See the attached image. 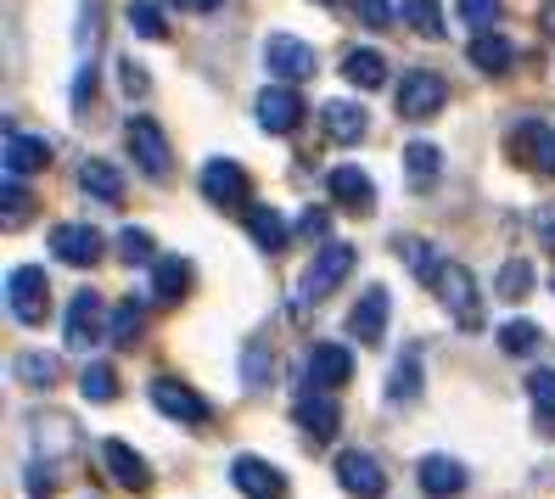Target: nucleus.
I'll list each match as a JSON object with an SVG mask.
<instances>
[{
  "mask_svg": "<svg viewBox=\"0 0 555 499\" xmlns=\"http://www.w3.org/2000/svg\"><path fill=\"white\" fill-rule=\"evenodd\" d=\"M353 264H359V253H353L348 242H325V247L309 258V270L298 276V297H304V304H320L325 292H337V286L353 276Z\"/></svg>",
  "mask_w": 555,
  "mask_h": 499,
  "instance_id": "nucleus-1",
  "label": "nucleus"
},
{
  "mask_svg": "<svg viewBox=\"0 0 555 499\" xmlns=\"http://www.w3.org/2000/svg\"><path fill=\"white\" fill-rule=\"evenodd\" d=\"M124 146H129V163L146 175V180H169V136L157 129V118L135 113L124 124Z\"/></svg>",
  "mask_w": 555,
  "mask_h": 499,
  "instance_id": "nucleus-2",
  "label": "nucleus"
},
{
  "mask_svg": "<svg viewBox=\"0 0 555 499\" xmlns=\"http://www.w3.org/2000/svg\"><path fill=\"white\" fill-rule=\"evenodd\" d=\"M7 309L23 320V325H40L51 315V276L40 264H17L7 276Z\"/></svg>",
  "mask_w": 555,
  "mask_h": 499,
  "instance_id": "nucleus-3",
  "label": "nucleus"
},
{
  "mask_svg": "<svg viewBox=\"0 0 555 499\" xmlns=\"http://www.w3.org/2000/svg\"><path fill=\"white\" fill-rule=\"evenodd\" d=\"M443 102H449L443 74H433V68H410V74H399V90H393L399 118H438Z\"/></svg>",
  "mask_w": 555,
  "mask_h": 499,
  "instance_id": "nucleus-4",
  "label": "nucleus"
},
{
  "mask_svg": "<svg viewBox=\"0 0 555 499\" xmlns=\"http://www.w3.org/2000/svg\"><path fill=\"white\" fill-rule=\"evenodd\" d=\"M443 309L454 315V325L461 331H482V297H477V276L466 270V264H443V276L433 281Z\"/></svg>",
  "mask_w": 555,
  "mask_h": 499,
  "instance_id": "nucleus-5",
  "label": "nucleus"
},
{
  "mask_svg": "<svg viewBox=\"0 0 555 499\" xmlns=\"http://www.w3.org/2000/svg\"><path fill=\"white\" fill-rule=\"evenodd\" d=\"M505 152L533 175H555V129L544 118H521L511 136H505Z\"/></svg>",
  "mask_w": 555,
  "mask_h": 499,
  "instance_id": "nucleus-6",
  "label": "nucleus"
},
{
  "mask_svg": "<svg viewBox=\"0 0 555 499\" xmlns=\"http://www.w3.org/2000/svg\"><path fill=\"white\" fill-rule=\"evenodd\" d=\"M62 337H68V348L74 354H85V348H95L107 337V325H102V292H74V304H68V320H62Z\"/></svg>",
  "mask_w": 555,
  "mask_h": 499,
  "instance_id": "nucleus-7",
  "label": "nucleus"
},
{
  "mask_svg": "<svg viewBox=\"0 0 555 499\" xmlns=\"http://www.w3.org/2000/svg\"><path fill=\"white\" fill-rule=\"evenodd\" d=\"M152 405H157V415H169V421H180V426H203V421L214 415L208 398L191 393V387L175 382V376H157V382H152Z\"/></svg>",
  "mask_w": 555,
  "mask_h": 499,
  "instance_id": "nucleus-8",
  "label": "nucleus"
},
{
  "mask_svg": "<svg viewBox=\"0 0 555 499\" xmlns=\"http://www.w3.org/2000/svg\"><path fill=\"white\" fill-rule=\"evenodd\" d=\"M258 129H270V136H292V129L304 124V95L292 90V85H270V90H258Z\"/></svg>",
  "mask_w": 555,
  "mask_h": 499,
  "instance_id": "nucleus-9",
  "label": "nucleus"
},
{
  "mask_svg": "<svg viewBox=\"0 0 555 499\" xmlns=\"http://www.w3.org/2000/svg\"><path fill=\"white\" fill-rule=\"evenodd\" d=\"M264 68L275 74V79H309L314 74V46L309 40H292V35H270L264 40Z\"/></svg>",
  "mask_w": 555,
  "mask_h": 499,
  "instance_id": "nucleus-10",
  "label": "nucleus"
},
{
  "mask_svg": "<svg viewBox=\"0 0 555 499\" xmlns=\"http://www.w3.org/2000/svg\"><path fill=\"white\" fill-rule=\"evenodd\" d=\"M51 253H56L62 264H74V270H85V264L102 258V230L68 219V225H56V230H51Z\"/></svg>",
  "mask_w": 555,
  "mask_h": 499,
  "instance_id": "nucleus-11",
  "label": "nucleus"
},
{
  "mask_svg": "<svg viewBox=\"0 0 555 499\" xmlns=\"http://www.w3.org/2000/svg\"><path fill=\"white\" fill-rule=\"evenodd\" d=\"M231 483H236L247 499H281V494H286V477L275 472L264 455H236V460H231Z\"/></svg>",
  "mask_w": 555,
  "mask_h": 499,
  "instance_id": "nucleus-12",
  "label": "nucleus"
},
{
  "mask_svg": "<svg viewBox=\"0 0 555 499\" xmlns=\"http://www.w3.org/2000/svg\"><path fill=\"white\" fill-rule=\"evenodd\" d=\"M387 315H393L387 286H365V292H359V304H353V315H348V331L359 343H382L387 337Z\"/></svg>",
  "mask_w": 555,
  "mask_h": 499,
  "instance_id": "nucleus-13",
  "label": "nucleus"
},
{
  "mask_svg": "<svg viewBox=\"0 0 555 499\" xmlns=\"http://www.w3.org/2000/svg\"><path fill=\"white\" fill-rule=\"evenodd\" d=\"M337 483H343L353 499H382V494H387V472H382L371 455H359V449L337 455Z\"/></svg>",
  "mask_w": 555,
  "mask_h": 499,
  "instance_id": "nucleus-14",
  "label": "nucleus"
},
{
  "mask_svg": "<svg viewBox=\"0 0 555 499\" xmlns=\"http://www.w3.org/2000/svg\"><path fill=\"white\" fill-rule=\"evenodd\" d=\"M247 175L236 169V163L231 157H208L203 163V196H208V203H224V208H236V203H247Z\"/></svg>",
  "mask_w": 555,
  "mask_h": 499,
  "instance_id": "nucleus-15",
  "label": "nucleus"
},
{
  "mask_svg": "<svg viewBox=\"0 0 555 499\" xmlns=\"http://www.w3.org/2000/svg\"><path fill=\"white\" fill-rule=\"evenodd\" d=\"M298 426L309 432L314 444H332V438H337V426H343L337 398H332V393H320V387H309V393L298 398Z\"/></svg>",
  "mask_w": 555,
  "mask_h": 499,
  "instance_id": "nucleus-16",
  "label": "nucleus"
},
{
  "mask_svg": "<svg viewBox=\"0 0 555 499\" xmlns=\"http://www.w3.org/2000/svg\"><path fill=\"white\" fill-rule=\"evenodd\" d=\"M102 460H107V472H113L129 494H146V488H152V465H146V455H141V449H129L124 438H107V444H102Z\"/></svg>",
  "mask_w": 555,
  "mask_h": 499,
  "instance_id": "nucleus-17",
  "label": "nucleus"
},
{
  "mask_svg": "<svg viewBox=\"0 0 555 499\" xmlns=\"http://www.w3.org/2000/svg\"><path fill=\"white\" fill-rule=\"evenodd\" d=\"M7 180H23V175H35L51 163V141L46 136H23V129H7Z\"/></svg>",
  "mask_w": 555,
  "mask_h": 499,
  "instance_id": "nucleus-18",
  "label": "nucleus"
},
{
  "mask_svg": "<svg viewBox=\"0 0 555 499\" xmlns=\"http://www.w3.org/2000/svg\"><path fill=\"white\" fill-rule=\"evenodd\" d=\"M353 376V354L343 348V343H314L309 348V382L320 387V393H332L337 382H348Z\"/></svg>",
  "mask_w": 555,
  "mask_h": 499,
  "instance_id": "nucleus-19",
  "label": "nucleus"
},
{
  "mask_svg": "<svg viewBox=\"0 0 555 499\" xmlns=\"http://www.w3.org/2000/svg\"><path fill=\"white\" fill-rule=\"evenodd\" d=\"M320 124H325V136H332L337 146L365 141V129H371V118H365V107H359V102H325L320 107Z\"/></svg>",
  "mask_w": 555,
  "mask_h": 499,
  "instance_id": "nucleus-20",
  "label": "nucleus"
},
{
  "mask_svg": "<svg viewBox=\"0 0 555 499\" xmlns=\"http://www.w3.org/2000/svg\"><path fill=\"white\" fill-rule=\"evenodd\" d=\"M325 191H332L343 208H353V214H371V208H376V185H371L365 169H353V163H348V169H332Z\"/></svg>",
  "mask_w": 555,
  "mask_h": 499,
  "instance_id": "nucleus-21",
  "label": "nucleus"
},
{
  "mask_svg": "<svg viewBox=\"0 0 555 499\" xmlns=\"http://www.w3.org/2000/svg\"><path fill=\"white\" fill-rule=\"evenodd\" d=\"M421 488H427L433 499H454L466 488V465L454 455H427V460H421Z\"/></svg>",
  "mask_w": 555,
  "mask_h": 499,
  "instance_id": "nucleus-22",
  "label": "nucleus"
},
{
  "mask_svg": "<svg viewBox=\"0 0 555 499\" xmlns=\"http://www.w3.org/2000/svg\"><path fill=\"white\" fill-rule=\"evenodd\" d=\"M404 175H410L415 191H433L438 175H443V152H438L433 141H410V146H404Z\"/></svg>",
  "mask_w": 555,
  "mask_h": 499,
  "instance_id": "nucleus-23",
  "label": "nucleus"
},
{
  "mask_svg": "<svg viewBox=\"0 0 555 499\" xmlns=\"http://www.w3.org/2000/svg\"><path fill=\"white\" fill-rule=\"evenodd\" d=\"M79 185L95 196V203H118V196H124V175L113 169L107 157H85L79 163Z\"/></svg>",
  "mask_w": 555,
  "mask_h": 499,
  "instance_id": "nucleus-24",
  "label": "nucleus"
},
{
  "mask_svg": "<svg viewBox=\"0 0 555 499\" xmlns=\"http://www.w3.org/2000/svg\"><path fill=\"white\" fill-rule=\"evenodd\" d=\"M152 292L163 297V304H180V297L191 292V264L185 258H157L152 264Z\"/></svg>",
  "mask_w": 555,
  "mask_h": 499,
  "instance_id": "nucleus-25",
  "label": "nucleus"
},
{
  "mask_svg": "<svg viewBox=\"0 0 555 499\" xmlns=\"http://www.w3.org/2000/svg\"><path fill=\"white\" fill-rule=\"evenodd\" d=\"M343 79L359 85V90L387 85V56H382V51H348V56H343Z\"/></svg>",
  "mask_w": 555,
  "mask_h": 499,
  "instance_id": "nucleus-26",
  "label": "nucleus"
},
{
  "mask_svg": "<svg viewBox=\"0 0 555 499\" xmlns=\"http://www.w3.org/2000/svg\"><path fill=\"white\" fill-rule=\"evenodd\" d=\"M466 56H472V68H482V74H505L511 62H516V46L505 35H477Z\"/></svg>",
  "mask_w": 555,
  "mask_h": 499,
  "instance_id": "nucleus-27",
  "label": "nucleus"
},
{
  "mask_svg": "<svg viewBox=\"0 0 555 499\" xmlns=\"http://www.w3.org/2000/svg\"><path fill=\"white\" fill-rule=\"evenodd\" d=\"M247 236L264 247V253H281L286 247V219L275 208H247Z\"/></svg>",
  "mask_w": 555,
  "mask_h": 499,
  "instance_id": "nucleus-28",
  "label": "nucleus"
},
{
  "mask_svg": "<svg viewBox=\"0 0 555 499\" xmlns=\"http://www.w3.org/2000/svg\"><path fill=\"white\" fill-rule=\"evenodd\" d=\"M141 325H146V309H141V304H129V297H124V304L113 309L107 343H118V348H135V343H141Z\"/></svg>",
  "mask_w": 555,
  "mask_h": 499,
  "instance_id": "nucleus-29",
  "label": "nucleus"
},
{
  "mask_svg": "<svg viewBox=\"0 0 555 499\" xmlns=\"http://www.w3.org/2000/svg\"><path fill=\"white\" fill-rule=\"evenodd\" d=\"M393 253L410 264V270H415L421 281H438V276H443V264L433 258V242H421V236H399V242H393Z\"/></svg>",
  "mask_w": 555,
  "mask_h": 499,
  "instance_id": "nucleus-30",
  "label": "nucleus"
},
{
  "mask_svg": "<svg viewBox=\"0 0 555 499\" xmlns=\"http://www.w3.org/2000/svg\"><path fill=\"white\" fill-rule=\"evenodd\" d=\"M79 393L90 398V405H113V398H118V371H113V364H85Z\"/></svg>",
  "mask_w": 555,
  "mask_h": 499,
  "instance_id": "nucleus-31",
  "label": "nucleus"
},
{
  "mask_svg": "<svg viewBox=\"0 0 555 499\" xmlns=\"http://www.w3.org/2000/svg\"><path fill=\"white\" fill-rule=\"evenodd\" d=\"M494 292L505 297V304H521V297L533 292V264L528 258H511L505 270H500V281H494Z\"/></svg>",
  "mask_w": 555,
  "mask_h": 499,
  "instance_id": "nucleus-32",
  "label": "nucleus"
},
{
  "mask_svg": "<svg viewBox=\"0 0 555 499\" xmlns=\"http://www.w3.org/2000/svg\"><path fill=\"white\" fill-rule=\"evenodd\" d=\"M404 23L415 28L421 40H443V12H438V0H404Z\"/></svg>",
  "mask_w": 555,
  "mask_h": 499,
  "instance_id": "nucleus-33",
  "label": "nucleus"
},
{
  "mask_svg": "<svg viewBox=\"0 0 555 499\" xmlns=\"http://www.w3.org/2000/svg\"><path fill=\"white\" fill-rule=\"evenodd\" d=\"M539 343H544V331H539L533 320H505V325H500V348H505V354H533Z\"/></svg>",
  "mask_w": 555,
  "mask_h": 499,
  "instance_id": "nucleus-34",
  "label": "nucleus"
},
{
  "mask_svg": "<svg viewBox=\"0 0 555 499\" xmlns=\"http://www.w3.org/2000/svg\"><path fill=\"white\" fill-rule=\"evenodd\" d=\"M12 376H23L28 387H51L56 382V359L51 354H17L12 359Z\"/></svg>",
  "mask_w": 555,
  "mask_h": 499,
  "instance_id": "nucleus-35",
  "label": "nucleus"
},
{
  "mask_svg": "<svg viewBox=\"0 0 555 499\" xmlns=\"http://www.w3.org/2000/svg\"><path fill=\"white\" fill-rule=\"evenodd\" d=\"M528 398H533L544 432H555V371H533V376H528Z\"/></svg>",
  "mask_w": 555,
  "mask_h": 499,
  "instance_id": "nucleus-36",
  "label": "nucleus"
},
{
  "mask_svg": "<svg viewBox=\"0 0 555 499\" xmlns=\"http://www.w3.org/2000/svg\"><path fill=\"white\" fill-rule=\"evenodd\" d=\"M129 28H135L141 40H163V35H169V23H163V12L152 7V0H129Z\"/></svg>",
  "mask_w": 555,
  "mask_h": 499,
  "instance_id": "nucleus-37",
  "label": "nucleus"
},
{
  "mask_svg": "<svg viewBox=\"0 0 555 499\" xmlns=\"http://www.w3.org/2000/svg\"><path fill=\"white\" fill-rule=\"evenodd\" d=\"M421 393V359L404 354V364H393V382H387V398H399V405H410V398Z\"/></svg>",
  "mask_w": 555,
  "mask_h": 499,
  "instance_id": "nucleus-38",
  "label": "nucleus"
},
{
  "mask_svg": "<svg viewBox=\"0 0 555 499\" xmlns=\"http://www.w3.org/2000/svg\"><path fill=\"white\" fill-rule=\"evenodd\" d=\"M152 247H157V242L146 236V230H118V258H124V264H157Z\"/></svg>",
  "mask_w": 555,
  "mask_h": 499,
  "instance_id": "nucleus-39",
  "label": "nucleus"
},
{
  "mask_svg": "<svg viewBox=\"0 0 555 499\" xmlns=\"http://www.w3.org/2000/svg\"><path fill=\"white\" fill-rule=\"evenodd\" d=\"M494 17H500V0H461V23H472L477 35H494V28H488Z\"/></svg>",
  "mask_w": 555,
  "mask_h": 499,
  "instance_id": "nucleus-40",
  "label": "nucleus"
},
{
  "mask_svg": "<svg viewBox=\"0 0 555 499\" xmlns=\"http://www.w3.org/2000/svg\"><path fill=\"white\" fill-rule=\"evenodd\" d=\"M353 12L365 28H393V0H353Z\"/></svg>",
  "mask_w": 555,
  "mask_h": 499,
  "instance_id": "nucleus-41",
  "label": "nucleus"
},
{
  "mask_svg": "<svg viewBox=\"0 0 555 499\" xmlns=\"http://www.w3.org/2000/svg\"><path fill=\"white\" fill-rule=\"evenodd\" d=\"M118 85H124V95H135V102H141V95H152V79L141 74V62H118Z\"/></svg>",
  "mask_w": 555,
  "mask_h": 499,
  "instance_id": "nucleus-42",
  "label": "nucleus"
},
{
  "mask_svg": "<svg viewBox=\"0 0 555 499\" xmlns=\"http://www.w3.org/2000/svg\"><path fill=\"white\" fill-rule=\"evenodd\" d=\"M242 376H247V387H264V376H270V354L258 348V343L242 354Z\"/></svg>",
  "mask_w": 555,
  "mask_h": 499,
  "instance_id": "nucleus-43",
  "label": "nucleus"
},
{
  "mask_svg": "<svg viewBox=\"0 0 555 499\" xmlns=\"http://www.w3.org/2000/svg\"><path fill=\"white\" fill-rule=\"evenodd\" d=\"M28 214V191H23V180H7V225H17Z\"/></svg>",
  "mask_w": 555,
  "mask_h": 499,
  "instance_id": "nucleus-44",
  "label": "nucleus"
},
{
  "mask_svg": "<svg viewBox=\"0 0 555 499\" xmlns=\"http://www.w3.org/2000/svg\"><path fill=\"white\" fill-rule=\"evenodd\" d=\"M533 230H539V242H544V247H555V203H544V208L533 214Z\"/></svg>",
  "mask_w": 555,
  "mask_h": 499,
  "instance_id": "nucleus-45",
  "label": "nucleus"
},
{
  "mask_svg": "<svg viewBox=\"0 0 555 499\" xmlns=\"http://www.w3.org/2000/svg\"><path fill=\"white\" fill-rule=\"evenodd\" d=\"M298 230H304V236H325V214H320V208H304Z\"/></svg>",
  "mask_w": 555,
  "mask_h": 499,
  "instance_id": "nucleus-46",
  "label": "nucleus"
},
{
  "mask_svg": "<svg viewBox=\"0 0 555 499\" xmlns=\"http://www.w3.org/2000/svg\"><path fill=\"white\" fill-rule=\"evenodd\" d=\"M28 488H35V494H40V499H46V494H51V477H46V465H35V472H28Z\"/></svg>",
  "mask_w": 555,
  "mask_h": 499,
  "instance_id": "nucleus-47",
  "label": "nucleus"
},
{
  "mask_svg": "<svg viewBox=\"0 0 555 499\" xmlns=\"http://www.w3.org/2000/svg\"><path fill=\"white\" fill-rule=\"evenodd\" d=\"M175 7H180V12H214L219 0H175Z\"/></svg>",
  "mask_w": 555,
  "mask_h": 499,
  "instance_id": "nucleus-48",
  "label": "nucleus"
},
{
  "mask_svg": "<svg viewBox=\"0 0 555 499\" xmlns=\"http://www.w3.org/2000/svg\"><path fill=\"white\" fill-rule=\"evenodd\" d=\"M544 35H555V0H550V7H544Z\"/></svg>",
  "mask_w": 555,
  "mask_h": 499,
  "instance_id": "nucleus-49",
  "label": "nucleus"
}]
</instances>
